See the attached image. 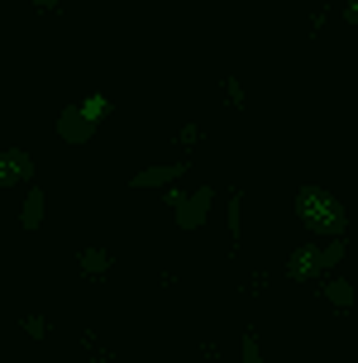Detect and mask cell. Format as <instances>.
Listing matches in <instances>:
<instances>
[{
    "label": "cell",
    "mask_w": 358,
    "mask_h": 363,
    "mask_svg": "<svg viewBox=\"0 0 358 363\" xmlns=\"http://www.w3.org/2000/svg\"><path fill=\"white\" fill-rule=\"evenodd\" d=\"M296 220L320 239H344V230H349V211L325 186H301L296 191Z\"/></svg>",
    "instance_id": "1"
},
{
    "label": "cell",
    "mask_w": 358,
    "mask_h": 363,
    "mask_svg": "<svg viewBox=\"0 0 358 363\" xmlns=\"http://www.w3.org/2000/svg\"><path fill=\"white\" fill-rule=\"evenodd\" d=\"M211 206H215V186H211V182H206V186H196V191H186V201H181L177 211H172L177 230H181V235L201 230V225L211 220Z\"/></svg>",
    "instance_id": "2"
},
{
    "label": "cell",
    "mask_w": 358,
    "mask_h": 363,
    "mask_svg": "<svg viewBox=\"0 0 358 363\" xmlns=\"http://www.w3.org/2000/svg\"><path fill=\"white\" fill-rule=\"evenodd\" d=\"M320 272H325V249L320 244H311V239H306V244H291V254H286V277H291V282H315Z\"/></svg>",
    "instance_id": "3"
},
{
    "label": "cell",
    "mask_w": 358,
    "mask_h": 363,
    "mask_svg": "<svg viewBox=\"0 0 358 363\" xmlns=\"http://www.w3.org/2000/svg\"><path fill=\"white\" fill-rule=\"evenodd\" d=\"M53 134L62 139V144L77 148V144H91V139H96V125H91V120H86V115H82L77 106H62V115H57Z\"/></svg>",
    "instance_id": "4"
},
{
    "label": "cell",
    "mask_w": 358,
    "mask_h": 363,
    "mask_svg": "<svg viewBox=\"0 0 358 363\" xmlns=\"http://www.w3.org/2000/svg\"><path fill=\"white\" fill-rule=\"evenodd\" d=\"M186 172H191V163H153V167H143V172H134V177H129V186H134V191L177 186V177H186Z\"/></svg>",
    "instance_id": "5"
},
{
    "label": "cell",
    "mask_w": 358,
    "mask_h": 363,
    "mask_svg": "<svg viewBox=\"0 0 358 363\" xmlns=\"http://www.w3.org/2000/svg\"><path fill=\"white\" fill-rule=\"evenodd\" d=\"M15 182H34V158L24 148H0V191Z\"/></svg>",
    "instance_id": "6"
},
{
    "label": "cell",
    "mask_w": 358,
    "mask_h": 363,
    "mask_svg": "<svg viewBox=\"0 0 358 363\" xmlns=\"http://www.w3.org/2000/svg\"><path fill=\"white\" fill-rule=\"evenodd\" d=\"M43 216H48V191H43V186H29L24 201H19V225L34 235L38 225H43Z\"/></svg>",
    "instance_id": "7"
},
{
    "label": "cell",
    "mask_w": 358,
    "mask_h": 363,
    "mask_svg": "<svg viewBox=\"0 0 358 363\" xmlns=\"http://www.w3.org/2000/svg\"><path fill=\"white\" fill-rule=\"evenodd\" d=\"M320 296L335 311H354L358 306V287L349 282V277H325V282H320Z\"/></svg>",
    "instance_id": "8"
},
{
    "label": "cell",
    "mask_w": 358,
    "mask_h": 363,
    "mask_svg": "<svg viewBox=\"0 0 358 363\" xmlns=\"http://www.w3.org/2000/svg\"><path fill=\"white\" fill-rule=\"evenodd\" d=\"M77 268H82V277H106V272L115 268V254L101 249V244H86V249L77 254Z\"/></svg>",
    "instance_id": "9"
},
{
    "label": "cell",
    "mask_w": 358,
    "mask_h": 363,
    "mask_svg": "<svg viewBox=\"0 0 358 363\" xmlns=\"http://www.w3.org/2000/svg\"><path fill=\"white\" fill-rule=\"evenodd\" d=\"M77 110H82V115H86L91 125L101 129V120H106V115H110V96H101V91H96V96H86V101H82V106H77Z\"/></svg>",
    "instance_id": "10"
},
{
    "label": "cell",
    "mask_w": 358,
    "mask_h": 363,
    "mask_svg": "<svg viewBox=\"0 0 358 363\" xmlns=\"http://www.w3.org/2000/svg\"><path fill=\"white\" fill-rule=\"evenodd\" d=\"M239 235H244V191L230 196V239L234 244H239Z\"/></svg>",
    "instance_id": "11"
},
{
    "label": "cell",
    "mask_w": 358,
    "mask_h": 363,
    "mask_svg": "<svg viewBox=\"0 0 358 363\" xmlns=\"http://www.w3.org/2000/svg\"><path fill=\"white\" fill-rule=\"evenodd\" d=\"M19 330H24L29 340H48V335H53V325H48L43 315H19Z\"/></svg>",
    "instance_id": "12"
},
{
    "label": "cell",
    "mask_w": 358,
    "mask_h": 363,
    "mask_svg": "<svg viewBox=\"0 0 358 363\" xmlns=\"http://www.w3.org/2000/svg\"><path fill=\"white\" fill-rule=\"evenodd\" d=\"M220 86H225V106H230V110H244V86H239V77H225Z\"/></svg>",
    "instance_id": "13"
},
{
    "label": "cell",
    "mask_w": 358,
    "mask_h": 363,
    "mask_svg": "<svg viewBox=\"0 0 358 363\" xmlns=\"http://www.w3.org/2000/svg\"><path fill=\"white\" fill-rule=\"evenodd\" d=\"M239 354H244V363H263V349H258V335H253V330H244V340H239Z\"/></svg>",
    "instance_id": "14"
},
{
    "label": "cell",
    "mask_w": 358,
    "mask_h": 363,
    "mask_svg": "<svg viewBox=\"0 0 358 363\" xmlns=\"http://www.w3.org/2000/svg\"><path fill=\"white\" fill-rule=\"evenodd\" d=\"M344 254H349V244H344V239H330V244H325V272H330V268H340Z\"/></svg>",
    "instance_id": "15"
},
{
    "label": "cell",
    "mask_w": 358,
    "mask_h": 363,
    "mask_svg": "<svg viewBox=\"0 0 358 363\" xmlns=\"http://www.w3.org/2000/svg\"><path fill=\"white\" fill-rule=\"evenodd\" d=\"M196 139H201V129H196V125H186V129H177V144H186V148H191V144H196Z\"/></svg>",
    "instance_id": "16"
},
{
    "label": "cell",
    "mask_w": 358,
    "mask_h": 363,
    "mask_svg": "<svg viewBox=\"0 0 358 363\" xmlns=\"http://www.w3.org/2000/svg\"><path fill=\"white\" fill-rule=\"evenodd\" d=\"M162 201H167V206H172V211H177L181 201H186V191H181V186H167V196H162Z\"/></svg>",
    "instance_id": "17"
},
{
    "label": "cell",
    "mask_w": 358,
    "mask_h": 363,
    "mask_svg": "<svg viewBox=\"0 0 358 363\" xmlns=\"http://www.w3.org/2000/svg\"><path fill=\"white\" fill-rule=\"evenodd\" d=\"M344 24H354V29H358V0H349V5H344Z\"/></svg>",
    "instance_id": "18"
}]
</instances>
